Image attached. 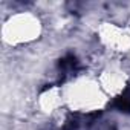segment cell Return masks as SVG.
<instances>
[{"label":"cell","instance_id":"cell-1","mask_svg":"<svg viewBox=\"0 0 130 130\" xmlns=\"http://www.w3.org/2000/svg\"><path fill=\"white\" fill-rule=\"evenodd\" d=\"M113 107L118 109V110H121V112L130 113V87H127L125 90H122V93L118 98H115Z\"/></svg>","mask_w":130,"mask_h":130}]
</instances>
